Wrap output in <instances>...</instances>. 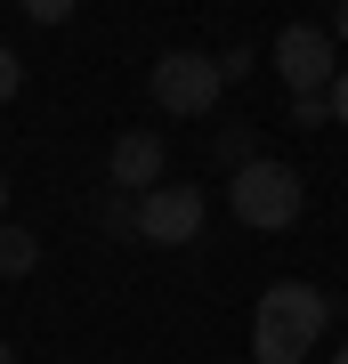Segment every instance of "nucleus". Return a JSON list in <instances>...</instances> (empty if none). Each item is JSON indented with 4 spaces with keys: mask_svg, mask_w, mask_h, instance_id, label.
Listing matches in <instances>:
<instances>
[{
    "mask_svg": "<svg viewBox=\"0 0 348 364\" xmlns=\"http://www.w3.org/2000/svg\"><path fill=\"white\" fill-rule=\"evenodd\" d=\"M324 291L316 284H268L251 308V356L259 364H308V348L324 340Z\"/></svg>",
    "mask_w": 348,
    "mask_h": 364,
    "instance_id": "nucleus-1",
    "label": "nucleus"
},
{
    "mask_svg": "<svg viewBox=\"0 0 348 364\" xmlns=\"http://www.w3.org/2000/svg\"><path fill=\"white\" fill-rule=\"evenodd\" d=\"M300 203H308V186H300V170L275 162V154H251L243 170H227V210H235L243 227H259V235L292 227Z\"/></svg>",
    "mask_w": 348,
    "mask_h": 364,
    "instance_id": "nucleus-2",
    "label": "nucleus"
},
{
    "mask_svg": "<svg viewBox=\"0 0 348 364\" xmlns=\"http://www.w3.org/2000/svg\"><path fill=\"white\" fill-rule=\"evenodd\" d=\"M219 90H227V73H219V57H203V49H162L154 73H146V97H154L170 122H203L211 105H219Z\"/></svg>",
    "mask_w": 348,
    "mask_h": 364,
    "instance_id": "nucleus-3",
    "label": "nucleus"
},
{
    "mask_svg": "<svg viewBox=\"0 0 348 364\" xmlns=\"http://www.w3.org/2000/svg\"><path fill=\"white\" fill-rule=\"evenodd\" d=\"M268 65L275 73H284V90L292 97H324V90H332V33H324V25H284V33H275V49H268Z\"/></svg>",
    "mask_w": 348,
    "mask_h": 364,
    "instance_id": "nucleus-4",
    "label": "nucleus"
},
{
    "mask_svg": "<svg viewBox=\"0 0 348 364\" xmlns=\"http://www.w3.org/2000/svg\"><path fill=\"white\" fill-rule=\"evenodd\" d=\"M138 235L162 251H186L203 235V186H146L138 195Z\"/></svg>",
    "mask_w": 348,
    "mask_h": 364,
    "instance_id": "nucleus-5",
    "label": "nucleus"
},
{
    "mask_svg": "<svg viewBox=\"0 0 348 364\" xmlns=\"http://www.w3.org/2000/svg\"><path fill=\"white\" fill-rule=\"evenodd\" d=\"M162 138L154 130H122L114 154H105V186H130V195H146V186H162Z\"/></svg>",
    "mask_w": 348,
    "mask_h": 364,
    "instance_id": "nucleus-6",
    "label": "nucleus"
},
{
    "mask_svg": "<svg viewBox=\"0 0 348 364\" xmlns=\"http://www.w3.org/2000/svg\"><path fill=\"white\" fill-rule=\"evenodd\" d=\"M33 267H41V235L0 219V275H33Z\"/></svg>",
    "mask_w": 348,
    "mask_h": 364,
    "instance_id": "nucleus-7",
    "label": "nucleus"
},
{
    "mask_svg": "<svg viewBox=\"0 0 348 364\" xmlns=\"http://www.w3.org/2000/svg\"><path fill=\"white\" fill-rule=\"evenodd\" d=\"M97 227H105V235H138V203H130V186H105Z\"/></svg>",
    "mask_w": 348,
    "mask_h": 364,
    "instance_id": "nucleus-8",
    "label": "nucleus"
},
{
    "mask_svg": "<svg viewBox=\"0 0 348 364\" xmlns=\"http://www.w3.org/2000/svg\"><path fill=\"white\" fill-rule=\"evenodd\" d=\"M16 90H25V57H16V49H9V41H0V105H9Z\"/></svg>",
    "mask_w": 348,
    "mask_h": 364,
    "instance_id": "nucleus-9",
    "label": "nucleus"
},
{
    "mask_svg": "<svg viewBox=\"0 0 348 364\" xmlns=\"http://www.w3.org/2000/svg\"><path fill=\"white\" fill-rule=\"evenodd\" d=\"M16 9H25V16H33V25H65V16H73V9H81V0H16Z\"/></svg>",
    "mask_w": 348,
    "mask_h": 364,
    "instance_id": "nucleus-10",
    "label": "nucleus"
},
{
    "mask_svg": "<svg viewBox=\"0 0 348 364\" xmlns=\"http://www.w3.org/2000/svg\"><path fill=\"white\" fill-rule=\"evenodd\" d=\"M292 122L300 130H324V122H332V97H292Z\"/></svg>",
    "mask_w": 348,
    "mask_h": 364,
    "instance_id": "nucleus-11",
    "label": "nucleus"
},
{
    "mask_svg": "<svg viewBox=\"0 0 348 364\" xmlns=\"http://www.w3.org/2000/svg\"><path fill=\"white\" fill-rule=\"evenodd\" d=\"M251 154H259V146H251V130H227V138H219V162H227V170H243Z\"/></svg>",
    "mask_w": 348,
    "mask_h": 364,
    "instance_id": "nucleus-12",
    "label": "nucleus"
},
{
    "mask_svg": "<svg viewBox=\"0 0 348 364\" xmlns=\"http://www.w3.org/2000/svg\"><path fill=\"white\" fill-rule=\"evenodd\" d=\"M251 65H259V49H219V73H227V81H243Z\"/></svg>",
    "mask_w": 348,
    "mask_h": 364,
    "instance_id": "nucleus-13",
    "label": "nucleus"
},
{
    "mask_svg": "<svg viewBox=\"0 0 348 364\" xmlns=\"http://www.w3.org/2000/svg\"><path fill=\"white\" fill-rule=\"evenodd\" d=\"M324 97H332V122H340V130H348V65L332 73V90H324Z\"/></svg>",
    "mask_w": 348,
    "mask_h": 364,
    "instance_id": "nucleus-14",
    "label": "nucleus"
},
{
    "mask_svg": "<svg viewBox=\"0 0 348 364\" xmlns=\"http://www.w3.org/2000/svg\"><path fill=\"white\" fill-rule=\"evenodd\" d=\"M332 41H348V0H340V9H332Z\"/></svg>",
    "mask_w": 348,
    "mask_h": 364,
    "instance_id": "nucleus-15",
    "label": "nucleus"
},
{
    "mask_svg": "<svg viewBox=\"0 0 348 364\" xmlns=\"http://www.w3.org/2000/svg\"><path fill=\"white\" fill-rule=\"evenodd\" d=\"M0 364H16V348H9V340H0Z\"/></svg>",
    "mask_w": 348,
    "mask_h": 364,
    "instance_id": "nucleus-16",
    "label": "nucleus"
},
{
    "mask_svg": "<svg viewBox=\"0 0 348 364\" xmlns=\"http://www.w3.org/2000/svg\"><path fill=\"white\" fill-rule=\"evenodd\" d=\"M0 210H9V178H0Z\"/></svg>",
    "mask_w": 348,
    "mask_h": 364,
    "instance_id": "nucleus-17",
    "label": "nucleus"
},
{
    "mask_svg": "<svg viewBox=\"0 0 348 364\" xmlns=\"http://www.w3.org/2000/svg\"><path fill=\"white\" fill-rule=\"evenodd\" d=\"M332 364H348V340H340V356H332Z\"/></svg>",
    "mask_w": 348,
    "mask_h": 364,
    "instance_id": "nucleus-18",
    "label": "nucleus"
}]
</instances>
